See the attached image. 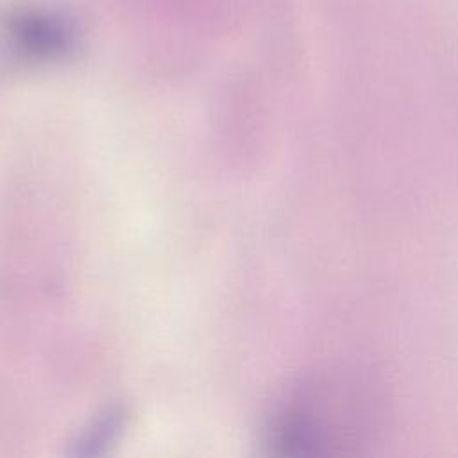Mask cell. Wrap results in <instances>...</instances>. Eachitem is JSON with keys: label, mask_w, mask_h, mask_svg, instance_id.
Instances as JSON below:
<instances>
[{"label": "cell", "mask_w": 458, "mask_h": 458, "mask_svg": "<svg viewBox=\"0 0 458 458\" xmlns=\"http://www.w3.org/2000/svg\"><path fill=\"white\" fill-rule=\"evenodd\" d=\"M7 36L14 48L32 59H52L72 47V21L57 11L23 9L7 20Z\"/></svg>", "instance_id": "obj_2"}, {"label": "cell", "mask_w": 458, "mask_h": 458, "mask_svg": "<svg viewBox=\"0 0 458 458\" xmlns=\"http://www.w3.org/2000/svg\"><path fill=\"white\" fill-rule=\"evenodd\" d=\"M374 397L349 376L318 377L299 388L272 424V445L292 456L347 453L374 424Z\"/></svg>", "instance_id": "obj_1"}]
</instances>
